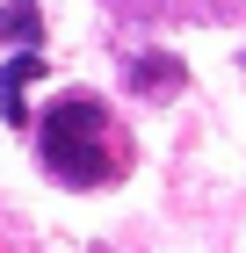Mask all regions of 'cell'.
I'll return each mask as SVG.
<instances>
[{"label": "cell", "instance_id": "7a4b0ae2", "mask_svg": "<svg viewBox=\"0 0 246 253\" xmlns=\"http://www.w3.org/2000/svg\"><path fill=\"white\" fill-rule=\"evenodd\" d=\"M37 73H44L37 51H15V58L0 65V109H7V123H29V116H22V87H29Z\"/></svg>", "mask_w": 246, "mask_h": 253}, {"label": "cell", "instance_id": "277c9868", "mask_svg": "<svg viewBox=\"0 0 246 253\" xmlns=\"http://www.w3.org/2000/svg\"><path fill=\"white\" fill-rule=\"evenodd\" d=\"M37 29H44L37 0H7V7H0V37L7 43H37Z\"/></svg>", "mask_w": 246, "mask_h": 253}, {"label": "cell", "instance_id": "3957f363", "mask_svg": "<svg viewBox=\"0 0 246 253\" xmlns=\"http://www.w3.org/2000/svg\"><path fill=\"white\" fill-rule=\"evenodd\" d=\"M131 87H138V94H174V87H181V65H174L167 51H152V58H131Z\"/></svg>", "mask_w": 246, "mask_h": 253}, {"label": "cell", "instance_id": "6da1fadb", "mask_svg": "<svg viewBox=\"0 0 246 253\" xmlns=\"http://www.w3.org/2000/svg\"><path fill=\"white\" fill-rule=\"evenodd\" d=\"M37 145H44V167L73 188H101L116 174V152H109V109L95 94H65L44 109L37 123Z\"/></svg>", "mask_w": 246, "mask_h": 253}]
</instances>
